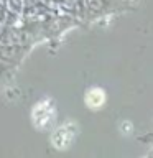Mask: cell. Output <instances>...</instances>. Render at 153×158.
<instances>
[{
    "label": "cell",
    "mask_w": 153,
    "mask_h": 158,
    "mask_svg": "<svg viewBox=\"0 0 153 158\" xmlns=\"http://www.w3.org/2000/svg\"><path fill=\"white\" fill-rule=\"evenodd\" d=\"M72 137H74V130H72L71 123H64L61 128H58V130L53 133L51 140L54 143V147L64 148V147H68L69 143L72 142Z\"/></svg>",
    "instance_id": "obj_2"
},
{
    "label": "cell",
    "mask_w": 153,
    "mask_h": 158,
    "mask_svg": "<svg viewBox=\"0 0 153 158\" xmlns=\"http://www.w3.org/2000/svg\"><path fill=\"white\" fill-rule=\"evenodd\" d=\"M86 102H87L89 107L97 109L105 102V94H104L102 89H91L86 96Z\"/></svg>",
    "instance_id": "obj_3"
},
{
    "label": "cell",
    "mask_w": 153,
    "mask_h": 158,
    "mask_svg": "<svg viewBox=\"0 0 153 158\" xmlns=\"http://www.w3.org/2000/svg\"><path fill=\"white\" fill-rule=\"evenodd\" d=\"M53 107L49 106L48 102H41V104H38L36 107H35V110H33V122H35V125L36 127H44V125H48L49 122H51V118H53Z\"/></svg>",
    "instance_id": "obj_1"
}]
</instances>
